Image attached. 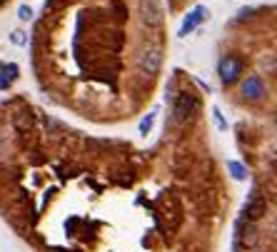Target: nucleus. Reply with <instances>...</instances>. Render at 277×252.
<instances>
[{"instance_id": "nucleus-4", "label": "nucleus", "mask_w": 277, "mask_h": 252, "mask_svg": "<svg viewBox=\"0 0 277 252\" xmlns=\"http://www.w3.org/2000/svg\"><path fill=\"white\" fill-rule=\"evenodd\" d=\"M205 18H208V8H205V5H195V8L185 15V20H182V25H180V35L185 37L187 33H192Z\"/></svg>"}, {"instance_id": "nucleus-14", "label": "nucleus", "mask_w": 277, "mask_h": 252, "mask_svg": "<svg viewBox=\"0 0 277 252\" xmlns=\"http://www.w3.org/2000/svg\"><path fill=\"white\" fill-rule=\"evenodd\" d=\"M18 18H20V20H30V18H33V10H30L28 5H20V8H18Z\"/></svg>"}, {"instance_id": "nucleus-10", "label": "nucleus", "mask_w": 277, "mask_h": 252, "mask_svg": "<svg viewBox=\"0 0 277 252\" xmlns=\"http://www.w3.org/2000/svg\"><path fill=\"white\" fill-rule=\"evenodd\" d=\"M152 122H155V112H150V115L142 117V122H140V135H147L152 130Z\"/></svg>"}, {"instance_id": "nucleus-13", "label": "nucleus", "mask_w": 277, "mask_h": 252, "mask_svg": "<svg viewBox=\"0 0 277 252\" xmlns=\"http://www.w3.org/2000/svg\"><path fill=\"white\" fill-rule=\"evenodd\" d=\"M10 40H13L15 45H25V43H28V37H25V33H23V30H13Z\"/></svg>"}, {"instance_id": "nucleus-6", "label": "nucleus", "mask_w": 277, "mask_h": 252, "mask_svg": "<svg viewBox=\"0 0 277 252\" xmlns=\"http://www.w3.org/2000/svg\"><path fill=\"white\" fill-rule=\"evenodd\" d=\"M235 232H237V235H235V245H237V247H255L257 240H260V237H257V230H255V227H247V230H245L242 220L237 222V230H235Z\"/></svg>"}, {"instance_id": "nucleus-2", "label": "nucleus", "mask_w": 277, "mask_h": 252, "mask_svg": "<svg viewBox=\"0 0 277 252\" xmlns=\"http://www.w3.org/2000/svg\"><path fill=\"white\" fill-rule=\"evenodd\" d=\"M242 70H245L242 60H237L235 55H225L217 63V75H220V80L225 82V85H232V82L242 75Z\"/></svg>"}, {"instance_id": "nucleus-3", "label": "nucleus", "mask_w": 277, "mask_h": 252, "mask_svg": "<svg viewBox=\"0 0 277 252\" xmlns=\"http://www.w3.org/2000/svg\"><path fill=\"white\" fill-rule=\"evenodd\" d=\"M138 65H140V70H142L147 77H155L157 72H160V65H163V53H160V48H147V50L140 55Z\"/></svg>"}, {"instance_id": "nucleus-15", "label": "nucleus", "mask_w": 277, "mask_h": 252, "mask_svg": "<svg viewBox=\"0 0 277 252\" xmlns=\"http://www.w3.org/2000/svg\"><path fill=\"white\" fill-rule=\"evenodd\" d=\"M8 85H10V82H8V77L3 75V70H0V90H8Z\"/></svg>"}, {"instance_id": "nucleus-12", "label": "nucleus", "mask_w": 277, "mask_h": 252, "mask_svg": "<svg viewBox=\"0 0 277 252\" xmlns=\"http://www.w3.org/2000/svg\"><path fill=\"white\" fill-rule=\"evenodd\" d=\"M212 117H215V122H217V128H220V130H227V120L222 117L220 108H212Z\"/></svg>"}, {"instance_id": "nucleus-1", "label": "nucleus", "mask_w": 277, "mask_h": 252, "mask_svg": "<svg viewBox=\"0 0 277 252\" xmlns=\"http://www.w3.org/2000/svg\"><path fill=\"white\" fill-rule=\"evenodd\" d=\"M197 110H200V100H197V95L192 90H180L175 95V103H173V115L175 120L185 122L187 117H192Z\"/></svg>"}, {"instance_id": "nucleus-9", "label": "nucleus", "mask_w": 277, "mask_h": 252, "mask_svg": "<svg viewBox=\"0 0 277 252\" xmlns=\"http://www.w3.org/2000/svg\"><path fill=\"white\" fill-rule=\"evenodd\" d=\"M227 170L235 180H247V167L242 162H237V160H227Z\"/></svg>"}, {"instance_id": "nucleus-5", "label": "nucleus", "mask_w": 277, "mask_h": 252, "mask_svg": "<svg viewBox=\"0 0 277 252\" xmlns=\"http://www.w3.org/2000/svg\"><path fill=\"white\" fill-rule=\"evenodd\" d=\"M265 207H267V205H265V197L255 190V192L250 195V200L245 202V217H247V220H260V217L265 215Z\"/></svg>"}, {"instance_id": "nucleus-11", "label": "nucleus", "mask_w": 277, "mask_h": 252, "mask_svg": "<svg viewBox=\"0 0 277 252\" xmlns=\"http://www.w3.org/2000/svg\"><path fill=\"white\" fill-rule=\"evenodd\" d=\"M18 72H20V70H18V65H15V63H10V65H5V68H3V75L8 77V82H13V80L18 77Z\"/></svg>"}, {"instance_id": "nucleus-16", "label": "nucleus", "mask_w": 277, "mask_h": 252, "mask_svg": "<svg viewBox=\"0 0 277 252\" xmlns=\"http://www.w3.org/2000/svg\"><path fill=\"white\" fill-rule=\"evenodd\" d=\"M58 3H60V0H48V3H45V13H48V10H53Z\"/></svg>"}, {"instance_id": "nucleus-7", "label": "nucleus", "mask_w": 277, "mask_h": 252, "mask_svg": "<svg viewBox=\"0 0 277 252\" xmlns=\"http://www.w3.org/2000/svg\"><path fill=\"white\" fill-rule=\"evenodd\" d=\"M242 95L247 100H260L265 95V85H262V80L257 75H250L245 82H242Z\"/></svg>"}, {"instance_id": "nucleus-8", "label": "nucleus", "mask_w": 277, "mask_h": 252, "mask_svg": "<svg viewBox=\"0 0 277 252\" xmlns=\"http://www.w3.org/2000/svg\"><path fill=\"white\" fill-rule=\"evenodd\" d=\"M142 15H145V23H150V25L163 23V10L157 5V0H142Z\"/></svg>"}]
</instances>
